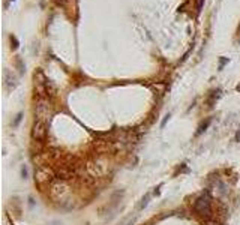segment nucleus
Instances as JSON below:
<instances>
[{"label": "nucleus", "mask_w": 240, "mask_h": 225, "mask_svg": "<svg viewBox=\"0 0 240 225\" xmlns=\"http://www.w3.org/2000/svg\"><path fill=\"white\" fill-rule=\"evenodd\" d=\"M194 209L195 212L200 215V216H203L206 218V219H209V218L212 216V203H210V197L206 194V195H201V197H198L197 198V201L194 204Z\"/></svg>", "instance_id": "f257e3e1"}, {"label": "nucleus", "mask_w": 240, "mask_h": 225, "mask_svg": "<svg viewBox=\"0 0 240 225\" xmlns=\"http://www.w3.org/2000/svg\"><path fill=\"white\" fill-rule=\"evenodd\" d=\"M47 135V123L44 120H36L32 129V137L35 140H44Z\"/></svg>", "instance_id": "f03ea898"}, {"label": "nucleus", "mask_w": 240, "mask_h": 225, "mask_svg": "<svg viewBox=\"0 0 240 225\" xmlns=\"http://www.w3.org/2000/svg\"><path fill=\"white\" fill-rule=\"evenodd\" d=\"M149 200H150V195L147 194V195H146V198H144V200H143V203H141V206H140V209H144L146 206H147V203H149Z\"/></svg>", "instance_id": "7ed1b4c3"}, {"label": "nucleus", "mask_w": 240, "mask_h": 225, "mask_svg": "<svg viewBox=\"0 0 240 225\" xmlns=\"http://www.w3.org/2000/svg\"><path fill=\"white\" fill-rule=\"evenodd\" d=\"M209 125H210V120H207V122H206V123L203 125V126H201V128H200V131L197 132V135H200V134H201V132H203V131H206V128H207V126H209Z\"/></svg>", "instance_id": "20e7f679"}, {"label": "nucleus", "mask_w": 240, "mask_h": 225, "mask_svg": "<svg viewBox=\"0 0 240 225\" xmlns=\"http://www.w3.org/2000/svg\"><path fill=\"white\" fill-rule=\"evenodd\" d=\"M203 3H204V0H198V3H197V12H201Z\"/></svg>", "instance_id": "39448f33"}, {"label": "nucleus", "mask_w": 240, "mask_h": 225, "mask_svg": "<svg viewBox=\"0 0 240 225\" xmlns=\"http://www.w3.org/2000/svg\"><path fill=\"white\" fill-rule=\"evenodd\" d=\"M21 173H23V177L26 179V177H27V168L23 167V168H21Z\"/></svg>", "instance_id": "423d86ee"}, {"label": "nucleus", "mask_w": 240, "mask_h": 225, "mask_svg": "<svg viewBox=\"0 0 240 225\" xmlns=\"http://www.w3.org/2000/svg\"><path fill=\"white\" fill-rule=\"evenodd\" d=\"M168 117H170V116H167V117H165V119H164V122H162V128H164V126H165V123H167V120H168Z\"/></svg>", "instance_id": "0eeeda50"}, {"label": "nucleus", "mask_w": 240, "mask_h": 225, "mask_svg": "<svg viewBox=\"0 0 240 225\" xmlns=\"http://www.w3.org/2000/svg\"><path fill=\"white\" fill-rule=\"evenodd\" d=\"M236 138H237V141H240V131L237 132V135H236Z\"/></svg>", "instance_id": "6e6552de"}, {"label": "nucleus", "mask_w": 240, "mask_h": 225, "mask_svg": "<svg viewBox=\"0 0 240 225\" xmlns=\"http://www.w3.org/2000/svg\"><path fill=\"white\" fill-rule=\"evenodd\" d=\"M237 90H240V84H239V86H237Z\"/></svg>", "instance_id": "1a4fd4ad"}, {"label": "nucleus", "mask_w": 240, "mask_h": 225, "mask_svg": "<svg viewBox=\"0 0 240 225\" xmlns=\"http://www.w3.org/2000/svg\"><path fill=\"white\" fill-rule=\"evenodd\" d=\"M239 33H240V26H239Z\"/></svg>", "instance_id": "9d476101"}]
</instances>
